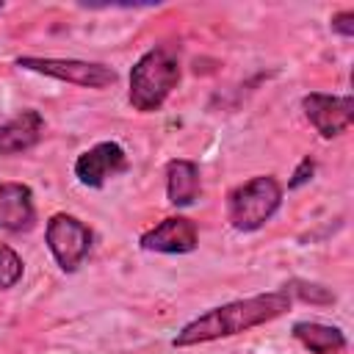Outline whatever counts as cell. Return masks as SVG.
<instances>
[{"label": "cell", "instance_id": "277c9868", "mask_svg": "<svg viewBox=\"0 0 354 354\" xmlns=\"http://www.w3.org/2000/svg\"><path fill=\"white\" fill-rule=\"evenodd\" d=\"M19 69L39 72L44 77H55L64 83H75L83 88H108L116 83V72L105 64L94 61H77V58H36V55H19Z\"/></svg>", "mask_w": 354, "mask_h": 354}, {"label": "cell", "instance_id": "5bb4252c", "mask_svg": "<svg viewBox=\"0 0 354 354\" xmlns=\"http://www.w3.org/2000/svg\"><path fill=\"white\" fill-rule=\"evenodd\" d=\"M288 293H299L304 301H318V304H329L335 301V293H329L321 285H310V282H290V288H285Z\"/></svg>", "mask_w": 354, "mask_h": 354}, {"label": "cell", "instance_id": "3957f363", "mask_svg": "<svg viewBox=\"0 0 354 354\" xmlns=\"http://www.w3.org/2000/svg\"><path fill=\"white\" fill-rule=\"evenodd\" d=\"M279 205H282V185L271 174H260L230 191L227 218L238 232H254L279 210Z\"/></svg>", "mask_w": 354, "mask_h": 354}, {"label": "cell", "instance_id": "5b68a950", "mask_svg": "<svg viewBox=\"0 0 354 354\" xmlns=\"http://www.w3.org/2000/svg\"><path fill=\"white\" fill-rule=\"evenodd\" d=\"M44 241L64 271H77L91 252V230L77 216H69V213H55L47 221Z\"/></svg>", "mask_w": 354, "mask_h": 354}, {"label": "cell", "instance_id": "6da1fadb", "mask_svg": "<svg viewBox=\"0 0 354 354\" xmlns=\"http://www.w3.org/2000/svg\"><path fill=\"white\" fill-rule=\"evenodd\" d=\"M290 293L288 290H271V293H257L249 299H235L227 304H218L199 318L188 321L171 340L174 348L196 346V343H210L218 337H232L246 329L263 326L290 310Z\"/></svg>", "mask_w": 354, "mask_h": 354}, {"label": "cell", "instance_id": "52a82bcc", "mask_svg": "<svg viewBox=\"0 0 354 354\" xmlns=\"http://www.w3.org/2000/svg\"><path fill=\"white\" fill-rule=\"evenodd\" d=\"M124 169H127V155L116 141H100L75 160V177L88 188L105 185L108 177H116Z\"/></svg>", "mask_w": 354, "mask_h": 354}, {"label": "cell", "instance_id": "8992f818", "mask_svg": "<svg viewBox=\"0 0 354 354\" xmlns=\"http://www.w3.org/2000/svg\"><path fill=\"white\" fill-rule=\"evenodd\" d=\"M301 108H304V116L310 119V124L324 138H335V136L346 133L354 122V100L348 94L337 97V94L310 91L301 97Z\"/></svg>", "mask_w": 354, "mask_h": 354}, {"label": "cell", "instance_id": "8fae6325", "mask_svg": "<svg viewBox=\"0 0 354 354\" xmlns=\"http://www.w3.org/2000/svg\"><path fill=\"white\" fill-rule=\"evenodd\" d=\"M166 196L174 207H188L199 196V166L194 160L174 158L166 163Z\"/></svg>", "mask_w": 354, "mask_h": 354}, {"label": "cell", "instance_id": "e0dca14e", "mask_svg": "<svg viewBox=\"0 0 354 354\" xmlns=\"http://www.w3.org/2000/svg\"><path fill=\"white\" fill-rule=\"evenodd\" d=\"M0 11H3V3H0Z\"/></svg>", "mask_w": 354, "mask_h": 354}, {"label": "cell", "instance_id": "9a60e30c", "mask_svg": "<svg viewBox=\"0 0 354 354\" xmlns=\"http://www.w3.org/2000/svg\"><path fill=\"white\" fill-rule=\"evenodd\" d=\"M332 30L340 36H354V11H340L332 17Z\"/></svg>", "mask_w": 354, "mask_h": 354}, {"label": "cell", "instance_id": "ba28073f", "mask_svg": "<svg viewBox=\"0 0 354 354\" xmlns=\"http://www.w3.org/2000/svg\"><path fill=\"white\" fill-rule=\"evenodd\" d=\"M199 241V230L191 218L185 216H169L160 224H155L152 230H147L138 243L147 252H160V254H185L194 252Z\"/></svg>", "mask_w": 354, "mask_h": 354}, {"label": "cell", "instance_id": "30bf717a", "mask_svg": "<svg viewBox=\"0 0 354 354\" xmlns=\"http://www.w3.org/2000/svg\"><path fill=\"white\" fill-rule=\"evenodd\" d=\"M44 133V119L39 111L25 108L6 124H0V155H19L39 144Z\"/></svg>", "mask_w": 354, "mask_h": 354}, {"label": "cell", "instance_id": "7c38bea8", "mask_svg": "<svg viewBox=\"0 0 354 354\" xmlns=\"http://www.w3.org/2000/svg\"><path fill=\"white\" fill-rule=\"evenodd\" d=\"M293 337L310 351V354H337L346 348V335L337 326L318 324V321H296Z\"/></svg>", "mask_w": 354, "mask_h": 354}, {"label": "cell", "instance_id": "9c48e42d", "mask_svg": "<svg viewBox=\"0 0 354 354\" xmlns=\"http://www.w3.org/2000/svg\"><path fill=\"white\" fill-rule=\"evenodd\" d=\"M36 224L33 191L25 183H0V230L28 232Z\"/></svg>", "mask_w": 354, "mask_h": 354}, {"label": "cell", "instance_id": "2e32d148", "mask_svg": "<svg viewBox=\"0 0 354 354\" xmlns=\"http://www.w3.org/2000/svg\"><path fill=\"white\" fill-rule=\"evenodd\" d=\"M313 171H315V163H313L310 158H304V160L299 163V169L293 171V180H290L288 185H290V188H299V185H304V183L313 177Z\"/></svg>", "mask_w": 354, "mask_h": 354}, {"label": "cell", "instance_id": "7a4b0ae2", "mask_svg": "<svg viewBox=\"0 0 354 354\" xmlns=\"http://www.w3.org/2000/svg\"><path fill=\"white\" fill-rule=\"evenodd\" d=\"M180 83V53L171 44L149 47L130 72V105L141 113L158 111Z\"/></svg>", "mask_w": 354, "mask_h": 354}, {"label": "cell", "instance_id": "4fadbf2b", "mask_svg": "<svg viewBox=\"0 0 354 354\" xmlns=\"http://www.w3.org/2000/svg\"><path fill=\"white\" fill-rule=\"evenodd\" d=\"M19 279H22V260H19V254L11 246L0 243V288L3 290L14 288Z\"/></svg>", "mask_w": 354, "mask_h": 354}]
</instances>
